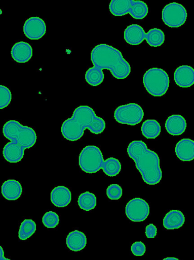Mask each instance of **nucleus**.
<instances>
[{
	"mask_svg": "<svg viewBox=\"0 0 194 260\" xmlns=\"http://www.w3.org/2000/svg\"><path fill=\"white\" fill-rule=\"evenodd\" d=\"M3 134L10 140L4 147L3 155L7 161L12 163L20 161L24 156L25 149L33 146L37 140L36 134L32 128L15 120L4 124Z\"/></svg>",
	"mask_w": 194,
	"mask_h": 260,
	"instance_id": "nucleus-1",
	"label": "nucleus"
},
{
	"mask_svg": "<svg viewBox=\"0 0 194 260\" xmlns=\"http://www.w3.org/2000/svg\"><path fill=\"white\" fill-rule=\"evenodd\" d=\"M105 127V121L97 116L91 107L82 105L76 108L72 116L63 122L61 133L66 140L75 141L81 138L86 128L97 135L102 133Z\"/></svg>",
	"mask_w": 194,
	"mask_h": 260,
	"instance_id": "nucleus-2",
	"label": "nucleus"
},
{
	"mask_svg": "<svg viewBox=\"0 0 194 260\" xmlns=\"http://www.w3.org/2000/svg\"><path fill=\"white\" fill-rule=\"evenodd\" d=\"M127 153L134 161L145 183L153 185L160 182L162 172L160 166L159 157L157 153L149 149L143 141H132L128 146Z\"/></svg>",
	"mask_w": 194,
	"mask_h": 260,
	"instance_id": "nucleus-3",
	"label": "nucleus"
},
{
	"mask_svg": "<svg viewBox=\"0 0 194 260\" xmlns=\"http://www.w3.org/2000/svg\"><path fill=\"white\" fill-rule=\"evenodd\" d=\"M91 60L94 67L109 70L118 79L126 78L131 73L129 62L118 49L106 44L95 46L91 52Z\"/></svg>",
	"mask_w": 194,
	"mask_h": 260,
	"instance_id": "nucleus-4",
	"label": "nucleus"
},
{
	"mask_svg": "<svg viewBox=\"0 0 194 260\" xmlns=\"http://www.w3.org/2000/svg\"><path fill=\"white\" fill-rule=\"evenodd\" d=\"M124 37L131 45H139L146 39L148 44L154 47L162 45L165 41V35L161 29L153 28L146 34L143 27L137 24L128 26L124 30Z\"/></svg>",
	"mask_w": 194,
	"mask_h": 260,
	"instance_id": "nucleus-5",
	"label": "nucleus"
},
{
	"mask_svg": "<svg viewBox=\"0 0 194 260\" xmlns=\"http://www.w3.org/2000/svg\"><path fill=\"white\" fill-rule=\"evenodd\" d=\"M169 82L167 73L161 68H150L143 76V83L145 89L153 96L164 95L168 89Z\"/></svg>",
	"mask_w": 194,
	"mask_h": 260,
	"instance_id": "nucleus-6",
	"label": "nucleus"
},
{
	"mask_svg": "<svg viewBox=\"0 0 194 260\" xmlns=\"http://www.w3.org/2000/svg\"><path fill=\"white\" fill-rule=\"evenodd\" d=\"M110 12L115 16L128 13L135 19H143L148 14L147 4L141 1L112 0L109 5Z\"/></svg>",
	"mask_w": 194,
	"mask_h": 260,
	"instance_id": "nucleus-7",
	"label": "nucleus"
},
{
	"mask_svg": "<svg viewBox=\"0 0 194 260\" xmlns=\"http://www.w3.org/2000/svg\"><path fill=\"white\" fill-rule=\"evenodd\" d=\"M104 161L103 154L100 148L95 145L84 147L79 155V165L80 168L87 173H95L102 168Z\"/></svg>",
	"mask_w": 194,
	"mask_h": 260,
	"instance_id": "nucleus-8",
	"label": "nucleus"
},
{
	"mask_svg": "<svg viewBox=\"0 0 194 260\" xmlns=\"http://www.w3.org/2000/svg\"><path fill=\"white\" fill-rule=\"evenodd\" d=\"M113 116L115 120L120 123L135 125L142 121L144 112L138 104L129 103L117 107Z\"/></svg>",
	"mask_w": 194,
	"mask_h": 260,
	"instance_id": "nucleus-9",
	"label": "nucleus"
},
{
	"mask_svg": "<svg viewBox=\"0 0 194 260\" xmlns=\"http://www.w3.org/2000/svg\"><path fill=\"white\" fill-rule=\"evenodd\" d=\"M187 15L185 7L176 2L167 4L162 12V20L166 25L172 28H177L184 24Z\"/></svg>",
	"mask_w": 194,
	"mask_h": 260,
	"instance_id": "nucleus-10",
	"label": "nucleus"
},
{
	"mask_svg": "<svg viewBox=\"0 0 194 260\" xmlns=\"http://www.w3.org/2000/svg\"><path fill=\"white\" fill-rule=\"evenodd\" d=\"M150 211L148 204L143 199L135 198L130 200L125 207L127 217L134 222H141L145 220Z\"/></svg>",
	"mask_w": 194,
	"mask_h": 260,
	"instance_id": "nucleus-11",
	"label": "nucleus"
},
{
	"mask_svg": "<svg viewBox=\"0 0 194 260\" xmlns=\"http://www.w3.org/2000/svg\"><path fill=\"white\" fill-rule=\"evenodd\" d=\"M23 31L30 40H39L46 34V25L44 20L37 16L31 17L25 21Z\"/></svg>",
	"mask_w": 194,
	"mask_h": 260,
	"instance_id": "nucleus-12",
	"label": "nucleus"
},
{
	"mask_svg": "<svg viewBox=\"0 0 194 260\" xmlns=\"http://www.w3.org/2000/svg\"><path fill=\"white\" fill-rule=\"evenodd\" d=\"M174 80L179 87H190L194 83L193 69L187 65L178 67L174 73Z\"/></svg>",
	"mask_w": 194,
	"mask_h": 260,
	"instance_id": "nucleus-13",
	"label": "nucleus"
},
{
	"mask_svg": "<svg viewBox=\"0 0 194 260\" xmlns=\"http://www.w3.org/2000/svg\"><path fill=\"white\" fill-rule=\"evenodd\" d=\"M13 59L18 63L29 61L32 56V48L27 42L20 41L15 43L11 51Z\"/></svg>",
	"mask_w": 194,
	"mask_h": 260,
	"instance_id": "nucleus-14",
	"label": "nucleus"
},
{
	"mask_svg": "<svg viewBox=\"0 0 194 260\" xmlns=\"http://www.w3.org/2000/svg\"><path fill=\"white\" fill-rule=\"evenodd\" d=\"M51 201L56 207L63 208L71 202V193L67 187L59 185L54 187L51 192Z\"/></svg>",
	"mask_w": 194,
	"mask_h": 260,
	"instance_id": "nucleus-15",
	"label": "nucleus"
},
{
	"mask_svg": "<svg viewBox=\"0 0 194 260\" xmlns=\"http://www.w3.org/2000/svg\"><path fill=\"white\" fill-rule=\"evenodd\" d=\"M175 152L177 157L182 161H191L194 158V142L184 138L176 144Z\"/></svg>",
	"mask_w": 194,
	"mask_h": 260,
	"instance_id": "nucleus-16",
	"label": "nucleus"
},
{
	"mask_svg": "<svg viewBox=\"0 0 194 260\" xmlns=\"http://www.w3.org/2000/svg\"><path fill=\"white\" fill-rule=\"evenodd\" d=\"M187 124L185 118L179 114H173L168 117L165 122L167 132L172 136H179L185 131Z\"/></svg>",
	"mask_w": 194,
	"mask_h": 260,
	"instance_id": "nucleus-17",
	"label": "nucleus"
},
{
	"mask_svg": "<svg viewBox=\"0 0 194 260\" xmlns=\"http://www.w3.org/2000/svg\"><path fill=\"white\" fill-rule=\"evenodd\" d=\"M22 191L20 183L14 179L6 180L2 185V194L9 201L17 200L21 196Z\"/></svg>",
	"mask_w": 194,
	"mask_h": 260,
	"instance_id": "nucleus-18",
	"label": "nucleus"
},
{
	"mask_svg": "<svg viewBox=\"0 0 194 260\" xmlns=\"http://www.w3.org/2000/svg\"><path fill=\"white\" fill-rule=\"evenodd\" d=\"M86 244V236L81 231L74 230L70 232L67 236L66 245L71 251H81L85 247Z\"/></svg>",
	"mask_w": 194,
	"mask_h": 260,
	"instance_id": "nucleus-19",
	"label": "nucleus"
},
{
	"mask_svg": "<svg viewBox=\"0 0 194 260\" xmlns=\"http://www.w3.org/2000/svg\"><path fill=\"white\" fill-rule=\"evenodd\" d=\"M185 217L183 213L177 210L168 212L163 219V226L168 230L181 228L184 224Z\"/></svg>",
	"mask_w": 194,
	"mask_h": 260,
	"instance_id": "nucleus-20",
	"label": "nucleus"
},
{
	"mask_svg": "<svg viewBox=\"0 0 194 260\" xmlns=\"http://www.w3.org/2000/svg\"><path fill=\"white\" fill-rule=\"evenodd\" d=\"M142 135L147 139H154L161 133V125L154 119H147L144 121L141 127Z\"/></svg>",
	"mask_w": 194,
	"mask_h": 260,
	"instance_id": "nucleus-21",
	"label": "nucleus"
},
{
	"mask_svg": "<svg viewBox=\"0 0 194 260\" xmlns=\"http://www.w3.org/2000/svg\"><path fill=\"white\" fill-rule=\"evenodd\" d=\"M104 78L102 70L94 66L89 68L85 74L86 81L92 86L100 85L103 82Z\"/></svg>",
	"mask_w": 194,
	"mask_h": 260,
	"instance_id": "nucleus-22",
	"label": "nucleus"
},
{
	"mask_svg": "<svg viewBox=\"0 0 194 260\" xmlns=\"http://www.w3.org/2000/svg\"><path fill=\"white\" fill-rule=\"evenodd\" d=\"M101 169L106 175L113 177L119 174L122 165L118 159L111 157L103 161Z\"/></svg>",
	"mask_w": 194,
	"mask_h": 260,
	"instance_id": "nucleus-23",
	"label": "nucleus"
},
{
	"mask_svg": "<svg viewBox=\"0 0 194 260\" xmlns=\"http://www.w3.org/2000/svg\"><path fill=\"white\" fill-rule=\"evenodd\" d=\"M77 203L81 209L89 211L96 207V197L94 193L86 191L79 196Z\"/></svg>",
	"mask_w": 194,
	"mask_h": 260,
	"instance_id": "nucleus-24",
	"label": "nucleus"
},
{
	"mask_svg": "<svg viewBox=\"0 0 194 260\" xmlns=\"http://www.w3.org/2000/svg\"><path fill=\"white\" fill-rule=\"evenodd\" d=\"M35 222L30 219H24L21 223L18 232L19 238L26 240L30 238L36 231Z\"/></svg>",
	"mask_w": 194,
	"mask_h": 260,
	"instance_id": "nucleus-25",
	"label": "nucleus"
},
{
	"mask_svg": "<svg viewBox=\"0 0 194 260\" xmlns=\"http://www.w3.org/2000/svg\"><path fill=\"white\" fill-rule=\"evenodd\" d=\"M42 222L44 225L47 228H55L59 224V216L54 211H48L44 215L42 218Z\"/></svg>",
	"mask_w": 194,
	"mask_h": 260,
	"instance_id": "nucleus-26",
	"label": "nucleus"
},
{
	"mask_svg": "<svg viewBox=\"0 0 194 260\" xmlns=\"http://www.w3.org/2000/svg\"><path fill=\"white\" fill-rule=\"evenodd\" d=\"M12 100L10 90L3 85H0V109L7 107Z\"/></svg>",
	"mask_w": 194,
	"mask_h": 260,
	"instance_id": "nucleus-27",
	"label": "nucleus"
},
{
	"mask_svg": "<svg viewBox=\"0 0 194 260\" xmlns=\"http://www.w3.org/2000/svg\"><path fill=\"white\" fill-rule=\"evenodd\" d=\"M122 188L117 184H111L106 189L107 196L110 200H119L122 197Z\"/></svg>",
	"mask_w": 194,
	"mask_h": 260,
	"instance_id": "nucleus-28",
	"label": "nucleus"
},
{
	"mask_svg": "<svg viewBox=\"0 0 194 260\" xmlns=\"http://www.w3.org/2000/svg\"><path fill=\"white\" fill-rule=\"evenodd\" d=\"M131 249L134 255L142 256L146 251V247L143 242L137 241L132 244Z\"/></svg>",
	"mask_w": 194,
	"mask_h": 260,
	"instance_id": "nucleus-29",
	"label": "nucleus"
},
{
	"mask_svg": "<svg viewBox=\"0 0 194 260\" xmlns=\"http://www.w3.org/2000/svg\"><path fill=\"white\" fill-rule=\"evenodd\" d=\"M145 235L148 238H154L157 235V229L153 224L147 225L145 228Z\"/></svg>",
	"mask_w": 194,
	"mask_h": 260,
	"instance_id": "nucleus-30",
	"label": "nucleus"
},
{
	"mask_svg": "<svg viewBox=\"0 0 194 260\" xmlns=\"http://www.w3.org/2000/svg\"><path fill=\"white\" fill-rule=\"evenodd\" d=\"M4 256V251L2 247L0 245V260H11L9 258H6Z\"/></svg>",
	"mask_w": 194,
	"mask_h": 260,
	"instance_id": "nucleus-31",
	"label": "nucleus"
},
{
	"mask_svg": "<svg viewBox=\"0 0 194 260\" xmlns=\"http://www.w3.org/2000/svg\"><path fill=\"white\" fill-rule=\"evenodd\" d=\"M163 260H179L177 258L174 257H166L165 258H164Z\"/></svg>",
	"mask_w": 194,
	"mask_h": 260,
	"instance_id": "nucleus-32",
	"label": "nucleus"
},
{
	"mask_svg": "<svg viewBox=\"0 0 194 260\" xmlns=\"http://www.w3.org/2000/svg\"><path fill=\"white\" fill-rule=\"evenodd\" d=\"M2 11L1 9H0V15L2 14Z\"/></svg>",
	"mask_w": 194,
	"mask_h": 260,
	"instance_id": "nucleus-33",
	"label": "nucleus"
}]
</instances>
